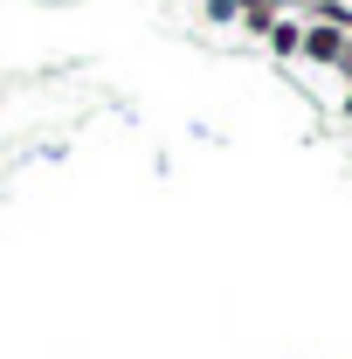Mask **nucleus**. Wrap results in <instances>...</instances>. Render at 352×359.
I'll use <instances>...</instances> for the list:
<instances>
[{"label":"nucleus","mask_w":352,"mask_h":359,"mask_svg":"<svg viewBox=\"0 0 352 359\" xmlns=\"http://www.w3.org/2000/svg\"><path fill=\"white\" fill-rule=\"evenodd\" d=\"M304 55L311 62H339V55H346V28H325V21H318L304 35Z\"/></svg>","instance_id":"nucleus-1"},{"label":"nucleus","mask_w":352,"mask_h":359,"mask_svg":"<svg viewBox=\"0 0 352 359\" xmlns=\"http://www.w3.org/2000/svg\"><path fill=\"white\" fill-rule=\"evenodd\" d=\"M339 69H346V76H352V35H346V55H339Z\"/></svg>","instance_id":"nucleus-2"},{"label":"nucleus","mask_w":352,"mask_h":359,"mask_svg":"<svg viewBox=\"0 0 352 359\" xmlns=\"http://www.w3.org/2000/svg\"><path fill=\"white\" fill-rule=\"evenodd\" d=\"M346 118H352V97H346Z\"/></svg>","instance_id":"nucleus-3"}]
</instances>
